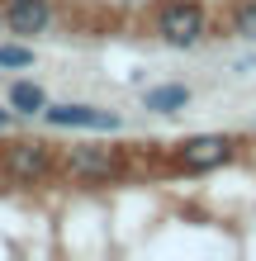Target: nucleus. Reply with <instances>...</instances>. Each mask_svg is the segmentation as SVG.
Returning a JSON list of instances; mask_svg holds the SVG:
<instances>
[{
  "label": "nucleus",
  "mask_w": 256,
  "mask_h": 261,
  "mask_svg": "<svg viewBox=\"0 0 256 261\" xmlns=\"http://www.w3.org/2000/svg\"><path fill=\"white\" fill-rule=\"evenodd\" d=\"M43 105H48V90H43L38 81H14L10 86V110L14 114L34 119V114H43Z\"/></svg>",
  "instance_id": "nucleus-8"
},
{
  "label": "nucleus",
  "mask_w": 256,
  "mask_h": 261,
  "mask_svg": "<svg viewBox=\"0 0 256 261\" xmlns=\"http://www.w3.org/2000/svg\"><path fill=\"white\" fill-rule=\"evenodd\" d=\"M233 29L242 38H251L256 43V0H242V5H237V14H233Z\"/></svg>",
  "instance_id": "nucleus-10"
},
{
  "label": "nucleus",
  "mask_w": 256,
  "mask_h": 261,
  "mask_svg": "<svg viewBox=\"0 0 256 261\" xmlns=\"http://www.w3.org/2000/svg\"><path fill=\"white\" fill-rule=\"evenodd\" d=\"M0 171H5L14 186H38V180L52 176V147L38 143V138H14L0 152Z\"/></svg>",
  "instance_id": "nucleus-2"
},
{
  "label": "nucleus",
  "mask_w": 256,
  "mask_h": 261,
  "mask_svg": "<svg viewBox=\"0 0 256 261\" xmlns=\"http://www.w3.org/2000/svg\"><path fill=\"white\" fill-rule=\"evenodd\" d=\"M190 105V86H180V81H166V86H152L143 95V110L147 114H180Z\"/></svg>",
  "instance_id": "nucleus-7"
},
{
  "label": "nucleus",
  "mask_w": 256,
  "mask_h": 261,
  "mask_svg": "<svg viewBox=\"0 0 256 261\" xmlns=\"http://www.w3.org/2000/svg\"><path fill=\"white\" fill-rule=\"evenodd\" d=\"M43 124L48 128H95V133H114L124 119H119L114 110H100V105H43Z\"/></svg>",
  "instance_id": "nucleus-3"
},
{
  "label": "nucleus",
  "mask_w": 256,
  "mask_h": 261,
  "mask_svg": "<svg viewBox=\"0 0 256 261\" xmlns=\"http://www.w3.org/2000/svg\"><path fill=\"white\" fill-rule=\"evenodd\" d=\"M34 67V48L29 43H0V71H24Z\"/></svg>",
  "instance_id": "nucleus-9"
},
{
  "label": "nucleus",
  "mask_w": 256,
  "mask_h": 261,
  "mask_svg": "<svg viewBox=\"0 0 256 261\" xmlns=\"http://www.w3.org/2000/svg\"><path fill=\"white\" fill-rule=\"evenodd\" d=\"M67 176L81 180V186H100V180L119 176V157L109 147H71L67 152Z\"/></svg>",
  "instance_id": "nucleus-6"
},
{
  "label": "nucleus",
  "mask_w": 256,
  "mask_h": 261,
  "mask_svg": "<svg viewBox=\"0 0 256 261\" xmlns=\"http://www.w3.org/2000/svg\"><path fill=\"white\" fill-rule=\"evenodd\" d=\"M5 34L14 38H38L52 29V0H5Z\"/></svg>",
  "instance_id": "nucleus-5"
},
{
  "label": "nucleus",
  "mask_w": 256,
  "mask_h": 261,
  "mask_svg": "<svg viewBox=\"0 0 256 261\" xmlns=\"http://www.w3.org/2000/svg\"><path fill=\"white\" fill-rule=\"evenodd\" d=\"M209 29V14L200 0H166V5L157 10V38L166 43V48H194V43L204 38Z\"/></svg>",
  "instance_id": "nucleus-1"
},
{
  "label": "nucleus",
  "mask_w": 256,
  "mask_h": 261,
  "mask_svg": "<svg viewBox=\"0 0 256 261\" xmlns=\"http://www.w3.org/2000/svg\"><path fill=\"white\" fill-rule=\"evenodd\" d=\"M10 124H14V110H10V105H5V110H0V133H5Z\"/></svg>",
  "instance_id": "nucleus-11"
},
{
  "label": "nucleus",
  "mask_w": 256,
  "mask_h": 261,
  "mask_svg": "<svg viewBox=\"0 0 256 261\" xmlns=\"http://www.w3.org/2000/svg\"><path fill=\"white\" fill-rule=\"evenodd\" d=\"M0 34H5V10H0Z\"/></svg>",
  "instance_id": "nucleus-12"
},
{
  "label": "nucleus",
  "mask_w": 256,
  "mask_h": 261,
  "mask_svg": "<svg viewBox=\"0 0 256 261\" xmlns=\"http://www.w3.org/2000/svg\"><path fill=\"white\" fill-rule=\"evenodd\" d=\"M176 162L185 166V171H214V166L233 162V138H223V133H200V138H185V143L176 147Z\"/></svg>",
  "instance_id": "nucleus-4"
}]
</instances>
